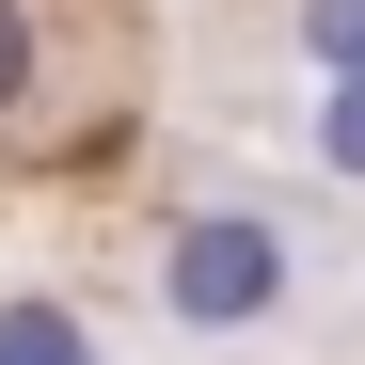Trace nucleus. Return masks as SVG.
<instances>
[{
  "mask_svg": "<svg viewBox=\"0 0 365 365\" xmlns=\"http://www.w3.org/2000/svg\"><path fill=\"white\" fill-rule=\"evenodd\" d=\"M318 286H334L318 238H302V207H270V191H191L143 238V318L175 349H286L318 318Z\"/></svg>",
  "mask_w": 365,
  "mask_h": 365,
  "instance_id": "nucleus-1",
  "label": "nucleus"
},
{
  "mask_svg": "<svg viewBox=\"0 0 365 365\" xmlns=\"http://www.w3.org/2000/svg\"><path fill=\"white\" fill-rule=\"evenodd\" d=\"M0 365H128V349H111V318L64 302V286H0Z\"/></svg>",
  "mask_w": 365,
  "mask_h": 365,
  "instance_id": "nucleus-2",
  "label": "nucleus"
},
{
  "mask_svg": "<svg viewBox=\"0 0 365 365\" xmlns=\"http://www.w3.org/2000/svg\"><path fill=\"white\" fill-rule=\"evenodd\" d=\"M286 143H302V175H334V191L365 207V80H302V128Z\"/></svg>",
  "mask_w": 365,
  "mask_h": 365,
  "instance_id": "nucleus-3",
  "label": "nucleus"
},
{
  "mask_svg": "<svg viewBox=\"0 0 365 365\" xmlns=\"http://www.w3.org/2000/svg\"><path fill=\"white\" fill-rule=\"evenodd\" d=\"M286 48L302 80H365V0H286Z\"/></svg>",
  "mask_w": 365,
  "mask_h": 365,
  "instance_id": "nucleus-4",
  "label": "nucleus"
},
{
  "mask_svg": "<svg viewBox=\"0 0 365 365\" xmlns=\"http://www.w3.org/2000/svg\"><path fill=\"white\" fill-rule=\"evenodd\" d=\"M48 96V0H0V128Z\"/></svg>",
  "mask_w": 365,
  "mask_h": 365,
  "instance_id": "nucleus-5",
  "label": "nucleus"
},
{
  "mask_svg": "<svg viewBox=\"0 0 365 365\" xmlns=\"http://www.w3.org/2000/svg\"><path fill=\"white\" fill-rule=\"evenodd\" d=\"M349 286H365V270H349Z\"/></svg>",
  "mask_w": 365,
  "mask_h": 365,
  "instance_id": "nucleus-6",
  "label": "nucleus"
}]
</instances>
